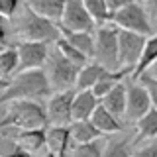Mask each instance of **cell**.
Segmentation results:
<instances>
[{"label": "cell", "mask_w": 157, "mask_h": 157, "mask_svg": "<svg viewBox=\"0 0 157 157\" xmlns=\"http://www.w3.org/2000/svg\"><path fill=\"white\" fill-rule=\"evenodd\" d=\"M51 90L49 81L43 69H32V71L16 73V77L10 78L8 88L0 92V104L12 100H39Z\"/></svg>", "instance_id": "1"}, {"label": "cell", "mask_w": 157, "mask_h": 157, "mask_svg": "<svg viewBox=\"0 0 157 157\" xmlns=\"http://www.w3.org/2000/svg\"><path fill=\"white\" fill-rule=\"evenodd\" d=\"M47 114L37 100H12L6 106V114L0 120L2 128H16V130H36L47 128Z\"/></svg>", "instance_id": "2"}, {"label": "cell", "mask_w": 157, "mask_h": 157, "mask_svg": "<svg viewBox=\"0 0 157 157\" xmlns=\"http://www.w3.org/2000/svg\"><path fill=\"white\" fill-rule=\"evenodd\" d=\"M16 36L22 41H45V43H55L61 37V28L57 22L49 20L45 16H39L33 10L26 6L24 14L18 18L14 24Z\"/></svg>", "instance_id": "3"}, {"label": "cell", "mask_w": 157, "mask_h": 157, "mask_svg": "<svg viewBox=\"0 0 157 157\" xmlns=\"http://www.w3.org/2000/svg\"><path fill=\"white\" fill-rule=\"evenodd\" d=\"M49 81V88L55 92H63L75 86L77 77H78V67L71 63L67 57H63L57 49L49 51L45 67H43Z\"/></svg>", "instance_id": "4"}, {"label": "cell", "mask_w": 157, "mask_h": 157, "mask_svg": "<svg viewBox=\"0 0 157 157\" xmlns=\"http://www.w3.org/2000/svg\"><path fill=\"white\" fill-rule=\"evenodd\" d=\"M92 61L100 63L108 71H118L120 61H118V28L112 26H98L94 32V59Z\"/></svg>", "instance_id": "5"}, {"label": "cell", "mask_w": 157, "mask_h": 157, "mask_svg": "<svg viewBox=\"0 0 157 157\" xmlns=\"http://www.w3.org/2000/svg\"><path fill=\"white\" fill-rule=\"evenodd\" d=\"M110 24H114L118 29H128V32H136L141 33V36H151V24L147 20V12L137 0H132L130 4H126L118 12L110 14Z\"/></svg>", "instance_id": "6"}, {"label": "cell", "mask_w": 157, "mask_h": 157, "mask_svg": "<svg viewBox=\"0 0 157 157\" xmlns=\"http://www.w3.org/2000/svg\"><path fill=\"white\" fill-rule=\"evenodd\" d=\"M147 36L136 32H128V29H118V61L120 69H132L137 65L141 53H144Z\"/></svg>", "instance_id": "7"}, {"label": "cell", "mask_w": 157, "mask_h": 157, "mask_svg": "<svg viewBox=\"0 0 157 157\" xmlns=\"http://www.w3.org/2000/svg\"><path fill=\"white\" fill-rule=\"evenodd\" d=\"M96 22L88 14L82 0H67L63 16L59 20V28L69 32H92Z\"/></svg>", "instance_id": "8"}, {"label": "cell", "mask_w": 157, "mask_h": 157, "mask_svg": "<svg viewBox=\"0 0 157 157\" xmlns=\"http://www.w3.org/2000/svg\"><path fill=\"white\" fill-rule=\"evenodd\" d=\"M73 88L63 92H55L47 102L45 114L49 126H71L73 124V98H75Z\"/></svg>", "instance_id": "9"}, {"label": "cell", "mask_w": 157, "mask_h": 157, "mask_svg": "<svg viewBox=\"0 0 157 157\" xmlns=\"http://www.w3.org/2000/svg\"><path fill=\"white\" fill-rule=\"evenodd\" d=\"M47 45L49 43H45V41H20L16 45V51H18L16 73L45 67L47 55H49Z\"/></svg>", "instance_id": "10"}, {"label": "cell", "mask_w": 157, "mask_h": 157, "mask_svg": "<svg viewBox=\"0 0 157 157\" xmlns=\"http://www.w3.org/2000/svg\"><path fill=\"white\" fill-rule=\"evenodd\" d=\"M151 106L153 104H151L147 88L141 85V82L132 81L130 85L126 86V120H130V122L136 124Z\"/></svg>", "instance_id": "11"}, {"label": "cell", "mask_w": 157, "mask_h": 157, "mask_svg": "<svg viewBox=\"0 0 157 157\" xmlns=\"http://www.w3.org/2000/svg\"><path fill=\"white\" fill-rule=\"evenodd\" d=\"M45 145L55 157H67V149L71 145L69 126H51L45 130Z\"/></svg>", "instance_id": "12"}, {"label": "cell", "mask_w": 157, "mask_h": 157, "mask_svg": "<svg viewBox=\"0 0 157 157\" xmlns=\"http://www.w3.org/2000/svg\"><path fill=\"white\" fill-rule=\"evenodd\" d=\"M45 130L47 128H36V130H18L16 136H12L10 140L14 141V145L20 149L28 151L29 155L39 151L45 145Z\"/></svg>", "instance_id": "13"}, {"label": "cell", "mask_w": 157, "mask_h": 157, "mask_svg": "<svg viewBox=\"0 0 157 157\" xmlns=\"http://www.w3.org/2000/svg\"><path fill=\"white\" fill-rule=\"evenodd\" d=\"M98 104H100V98H96L92 90H77L75 98H73V122L90 120Z\"/></svg>", "instance_id": "14"}, {"label": "cell", "mask_w": 157, "mask_h": 157, "mask_svg": "<svg viewBox=\"0 0 157 157\" xmlns=\"http://www.w3.org/2000/svg\"><path fill=\"white\" fill-rule=\"evenodd\" d=\"M69 134H71V145L73 144H90V141H96V140H100V137L106 136V134H102L90 120L73 122V124L69 126Z\"/></svg>", "instance_id": "15"}, {"label": "cell", "mask_w": 157, "mask_h": 157, "mask_svg": "<svg viewBox=\"0 0 157 157\" xmlns=\"http://www.w3.org/2000/svg\"><path fill=\"white\" fill-rule=\"evenodd\" d=\"M67 0H26V6L29 10H33L39 16H45L49 20L59 24V20L63 16Z\"/></svg>", "instance_id": "16"}, {"label": "cell", "mask_w": 157, "mask_h": 157, "mask_svg": "<svg viewBox=\"0 0 157 157\" xmlns=\"http://www.w3.org/2000/svg\"><path fill=\"white\" fill-rule=\"evenodd\" d=\"M100 104L104 106L110 114H114L116 118L126 116V85L124 82H118L106 96L100 98Z\"/></svg>", "instance_id": "17"}, {"label": "cell", "mask_w": 157, "mask_h": 157, "mask_svg": "<svg viewBox=\"0 0 157 157\" xmlns=\"http://www.w3.org/2000/svg\"><path fill=\"white\" fill-rule=\"evenodd\" d=\"M104 71H108L106 67H102L96 61H88L85 67L78 69V77L75 82L77 90H92V86L96 85V81L104 75Z\"/></svg>", "instance_id": "18"}, {"label": "cell", "mask_w": 157, "mask_h": 157, "mask_svg": "<svg viewBox=\"0 0 157 157\" xmlns=\"http://www.w3.org/2000/svg\"><path fill=\"white\" fill-rule=\"evenodd\" d=\"M61 36L67 37L71 45H75L85 57L92 61L94 59V36L92 32H69V29H61Z\"/></svg>", "instance_id": "19"}, {"label": "cell", "mask_w": 157, "mask_h": 157, "mask_svg": "<svg viewBox=\"0 0 157 157\" xmlns=\"http://www.w3.org/2000/svg\"><path fill=\"white\" fill-rule=\"evenodd\" d=\"M90 122L102 132V134H106V136L122 132L120 120H118L114 114H110V112H108L102 104H98V106L94 108V112H92V116H90Z\"/></svg>", "instance_id": "20"}, {"label": "cell", "mask_w": 157, "mask_h": 157, "mask_svg": "<svg viewBox=\"0 0 157 157\" xmlns=\"http://www.w3.org/2000/svg\"><path fill=\"white\" fill-rule=\"evenodd\" d=\"M128 75H132V69H118V71H104V75L96 81V85L92 86L96 98L106 96L108 92L114 88L118 82H122V78H126Z\"/></svg>", "instance_id": "21"}, {"label": "cell", "mask_w": 157, "mask_h": 157, "mask_svg": "<svg viewBox=\"0 0 157 157\" xmlns=\"http://www.w3.org/2000/svg\"><path fill=\"white\" fill-rule=\"evenodd\" d=\"M155 61H157V36H147L144 53H141L137 65L134 67V71H132V81H137V78L147 71V67L153 65Z\"/></svg>", "instance_id": "22"}, {"label": "cell", "mask_w": 157, "mask_h": 157, "mask_svg": "<svg viewBox=\"0 0 157 157\" xmlns=\"http://www.w3.org/2000/svg\"><path fill=\"white\" fill-rule=\"evenodd\" d=\"M151 137H157V108L153 106L136 122V141Z\"/></svg>", "instance_id": "23"}, {"label": "cell", "mask_w": 157, "mask_h": 157, "mask_svg": "<svg viewBox=\"0 0 157 157\" xmlns=\"http://www.w3.org/2000/svg\"><path fill=\"white\" fill-rule=\"evenodd\" d=\"M53 45H55V49H57L59 53H61L63 57H67V59H69V61H71V63H75V65H77L78 69H81V67H85L86 63L90 61V59L82 55V53L78 51V49H77L75 45H71V43L67 41V37H63V36L59 37L57 41L53 43Z\"/></svg>", "instance_id": "24"}, {"label": "cell", "mask_w": 157, "mask_h": 157, "mask_svg": "<svg viewBox=\"0 0 157 157\" xmlns=\"http://www.w3.org/2000/svg\"><path fill=\"white\" fill-rule=\"evenodd\" d=\"M18 67V51L16 47L0 49V78L10 81Z\"/></svg>", "instance_id": "25"}, {"label": "cell", "mask_w": 157, "mask_h": 157, "mask_svg": "<svg viewBox=\"0 0 157 157\" xmlns=\"http://www.w3.org/2000/svg\"><path fill=\"white\" fill-rule=\"evenodd\" d=\"M82 4L98 26L110 22V10L106 6V0H82Z\"/></svg>", "instance_id": "26"}, {"label": "cell", "mask_w": 157, "mask_h": 157, "mask_svg": "<svg viewBox=\"0 0 157 157\" xmlns=\"http://www.w3.org/2000/svg\"><path fill=\"white\" fill-rule=\"evenodd\" d=\"M100 157H132V153H130V144H128L126 140L108 141Z\"/></svg>", "instance_id": "27"}, {"label": "cell", "mask_w": 157, "mask_h": 157, "mask_svg": "<svg viewBox=\"0 0 157 157\" xmlns=\"http://www.w3.org/2000/svg\"><path fill=\"white\" fill-rule=\"evenodd\" d=\"M102 149L96 145V141L90 144H73L71 145V153L67 157H100Z\"/></svg>", "instance_id": "28"}, {"label": "cell", "mask_w": 157, "mask_h": 157, "mask_svg": "<svg viewBox=\"0 0 157 157\" xmlns=\"http://www.w3.org/2000/svg\"><path fill=\"white\" fill-rule=\"evenodd\" d=\"M137 81H140L141 85L147 88L149 98H151V104H153V108H157V78H151V77H147V75H141Z\"/></svg>", "instance_id": "29"}, {"label": "cell", "mask_w": 157, "mask_h": 157, "mask_svg": "<svg viewBox=\"0 0 157 157\" xmlns=\"http://www.w3.org/2000/svg\"><path fill=\"white\" fill-rule=\"evenodd\" d=\"M20 6V0H0V16L2 20H12Z\"/></svg>", "instance_id": "30"}, {"label": "cell", "mask_w": 157, "mask_h": 157, "mask_svg": "<svg viewBox=\"0 0 157 157\" xmlns=\"http://www.w3.org/2000/svg\"><path fill=\"white\" fill-rule=\"evenodd\" d=\"M132 157H157V141H153L151 145H145L141 149H137L136 153H132Z\"/></svg>", "instance_id": "31"}, {"label": "cell", "mask_w": 157, "mask_h": 157, "mask_svg": "<svg viewBox=\"0 0 157 157\" xmlns=\"http://www.w3.org/2000/svg\"><path fill=\"white\" fill-rule=\"evenodd\" d=\"M132 0H106V6H108V10H110V14H114V12H118L120 8H124L126 4H130Z\"/></svg>", "instance_id": "32"}, {"label": "cell", "mask_w": 157, "mask_h": 157, "mask_svg": "<svg viewBox=\"0 0 157 157\" xmlns=\"http://www.w3.org/2000/svg\"><path fill=\"white\" fill-rule=\"evenodd\" d=\"M0 157H29V153H28V151H24V149H20V147H16L12 153H8V155H0Z\"/></svg>", "instance_id": "33"}, {"label": "cell", "mask_w": 157, "mask_h": 157, "mask_svg": "<svg viewBox=\"0 0 157 157\" xmlns=\"http://www.w3.org/2000/svg\"><path fill=\"white\" fill-rule=\"evenodd\" d=\"M144 75L151 77V78H157V61L153 63V65H149V67H147V71L144 73Z\"/></svg>", "instance_id": "34"}, {"label": "cell", "mask_w": 157, "mask_h": 157, "mask_svg": "<svg viewBox=\"0 0 157 157\" xmlns=\"http://www.w3.org/2000/svg\"><path fill=\"white\" fill-rule=\"evenodd\" d=\"M145 6H147V10H149V12L157 14V0H145Z\"/></svg>", "instance_id": "35"}, {"label": "cell", "mask_w": 157, "mask_h": 157, "mask_svg": "<svg viewBox=\"0 0 157 157\" xmlns=\"http://www.w3.org/2000/svg\"><path fill=\"white\" fill-rule=\"evenodd\" d=\"M4 43H6V32H4L2 24H0V47H4Z\"/></svg>", "instance_id": "36"}, {"label": "cell", "mask_w": 157, "mask_h": 157, "mask_svg": "<svg viewBox=\"0 0 157 157\" xmlns=\"http://www.w3.org/2000/svg\"><path fill=\"white\" fill-rule=\"evenodd\" d=\"M8 85H10V81H4V78H0V92H2L4 88H8Z\"/></svg>", "instance_id": "37"}, {"label": "cell", "mask_w": 157, "mask_h": 157, "mask_svg": "<svg viewBox=\"0 0 157 157\" xmlns=\"http://www.w3.org/2000/svg\"><path fill=\"white\" fill-rule=\"evenodd\" d=\"M0 137H8V136H6V134H4V132H2V130H0Z\"/></svg>", "instance_id": "38"}, {"label": "cell", "mask_w": 157, "mask_h": 157, "mask_svg": "<svg viewBox=\"0 0 157 157\" xmlns=\"http://www.w3.org/2000/svg\"><path fill=\"white\" fill-rule=\"evenodd\" d=\"M45 157H55V155H53V153H51V151H49V153H47Z\"/></svg>", "instance_id": "39"}, {"label": "cell", "mask_w": 157, "mask_h": 157, "mask_svg": "<svg viewBox=\"0 0 157 157\" xmlns=\"http://www.w3.org/2000/svg\"><path fill=\"white\" fill-rule=\"evenodd\" d=\"M137 2H141V0H137ZM144 2H145V0H144Z\"/></svg>", "instance_id": "40"}, {"label": "cell", "mask_w": 157, "mask_h": 157, "mask_svg": "<svg viewBox=\"0 0 157 157\" xmlns=\"http://www.w3.org/2000/svg\"><path fill=\"white\" fill-rule=\"evenodd\" d=\"M0 20H2V16H0Z\"/></svg>", "instance_id": "41"}, {"label": "cell", "mask_w": 157, "mask_h": 157, "mask_svg": "<svg viewBox=\"0 0 157 157\" xmlns=\"http://www.w3.org/2000/svg\"><path fill=\"white\" fill-rule=\"evenodd\" d=\"M0 49H2V47H0Z\"/></svg>", "instance_id": "42"}]
</instances>
